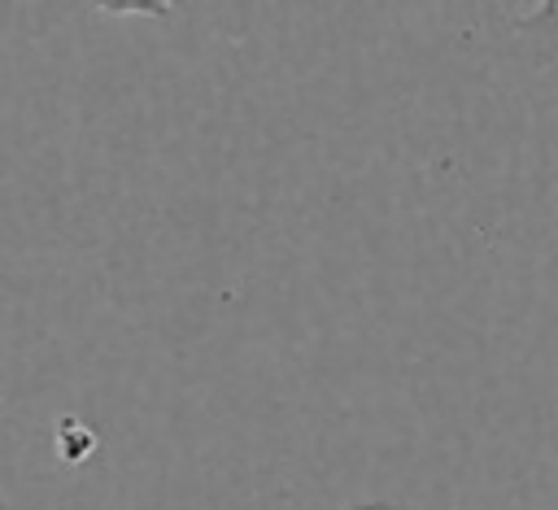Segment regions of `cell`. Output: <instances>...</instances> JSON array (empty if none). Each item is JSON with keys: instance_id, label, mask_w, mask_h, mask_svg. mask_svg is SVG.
<instances>
[]
</instances>
